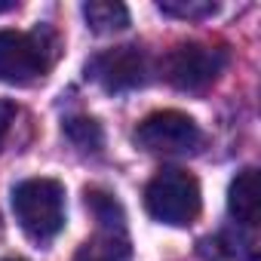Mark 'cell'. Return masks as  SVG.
<instances>
[{
	"instance_id": "6da1fadb",
	"label": "cell",
	"mask_w": 261,
	"mask_h": 261,
	"mask_svg": "<svg viewBox=\"0 0 261 261\" xmlns=\"http://www.w3.org/2000/svg\"><path fill=\"white\" fill-rule=\"evenodd\" d=\"M13 212L19 227L37 240L49 243L65 227V188L56 178H25L13 188Z\"/></svg>"
},
{
	"instance_id": "7a4b0ae2",
	"label": "cell",
	"mask_w": 261,
	"mask_h": 261,
	"mask_svg": "<svg viewBox=\"0 0 261 261\" xmlns=\"http://www.w3.org/2000/svg\"><path fill=\"white\" fill-rule=\"evenodd\" d=\"M56 34L40 25L37 31H0V80L28 86L43 77L56 59Z\"/></svg>"
},
{
	"instance_id": "3957f363",
	"label": "cell",
	"mask_w": 261,
	"mask_h": 261,
	"mask_svg": "<svg viewBox=\"0 0 261 261\" xmlns=\"http://www.w3.org/2000/svg\"><path fill=\"white\" fill-rule=\"evenodd\" d=\"M145 209L151 218L172 224V227H188L197 221L200 209H203V197H200V181L185 172V169H160L148 188H145Z\"/></svg>"
},
{
	"instance_id": "277c9868",
	"label": "cell",
	"mask_w": 261,
	"mask_h": 261,
	"mask_svg": "<svg viewBox=\"0 0 261 261\" xmlns=\"http://www.w3.org/2000/svg\"><path fill=\"white\" fill-rule=\"evenodd\" d=\"M227 65V53L218 46H203V43H178L175 49L166 53L160 71L163 80L181 92H203L218 80V74Z\"/></svg>"
},
{
	"instance_id": "5b68a950",
	"label": "cell",
	"mask_w": 261,
	"mask_h": 261,
	"mask_svg": "<svg viewBox=\"0 0 261 261\" xmlns=\"http://www.w3.org/2000/svg\"><path fill=\"white\" fill-rule=\"evenodd\" d=\"M200 139V126L181 111H154L136 126V145L151 154H188Z\"/></svg>"
},
{
	"instance_id": "8992f818",
	"label": "cell",
	"mask_w": 261,
	"mask_h": 261,
	"mask_svg": "<svg viewBox=\"0 0 261 261\" xmlns=\"http://www.w3.org/2000/svg\"><path fill=\"white\" fill-rule=\"evenodd\" d=\"M151 65L139 46H114L89 59L86 77L98 83L105 92H129L148 83Z\"/></svg>"
},
{
	"instance_id": "52a82bcc",
	"label": "cell",
	"mask_w": 261,
	"mask_h": 261,
	"mask_svg": "<svg viewBox=\"0 0 261 261\" xmlns=\"http://www.w3.org/2000/svg\"><path fill=\"white\" fill-rule=\"evenodd\" d=\"M227 212L246 224V227H255L258 218H261V185H258V169H243L237 172V178L230 181L227 188Z\"/></svg>"
},
{
	"instance_id": "ba28073f",
	"label": "cell",
	"mask_w": 261,
	"mask_h": 261,
	"mask_svg": "<svg viewBox=\"0 0 261 261\" xmlns=\"http://www.w3.org/2000/svg\"><path fill=\"white\" fill-rule=\"evenodd\" d=\"M74 261H133V249H129L126 233L101 230L77 249Z\"/></svg>"
},
{
	"instance_id": "9c48e42d",
	"label": "cell",
	"mask_w": 261,
	"mask_h": 261,
	"mask_svg": "<svg viewBox=\"0 0 261 261\" xmlns=\"http://www.w3.org/2000/svg\"><path fill=\"white\" fill-rule=\"evenodd\" d=\"M80 13L89 31L95 34H117L129 28V10L123 4H114V0H89V4H83Z\"/></svg>"
},
{
	"instance_id": "30bf717a",
	"label": "cell",
	"mask_w": 261,
	"mask_h": 261,
	"mask_svg": "<svg viewBox=\"0 0 261 261\" xmlns=\"http://www.w3.org/2000/svg\"><path fill=\"white\" fill-rule=\"evenodd\" d=\"M86 206H89L92 215L98 218L101 230H117V233L126 230V224H123V209H120V203H117L108 191H98V188L86 191Z\"/></svg>"
},
{
	"instance_id": "8fae6325",
	"label": "cell",
	"mask_w": 261,
	"mask_h": 261,
	"mask_svg": "<svg viewBox=\"0 0 261 261\" xmlns=\"http://www.w3.org/2000/svg\"><path fill=\"white\" fill-rule=\"evenodd\" d=\"M65 136L80 148V151H98L105 145V133L92 117H71L65 120Z\"/></svg>"
},
{
	"instance_id": "7c38bea8",
	"label": "cell",
	"mask_w": 261,
	"mask_h": 261,
	"mask_svg": "<svg viewBox=\"0 0 261 261\" xmlns=\"http://www.w3.org/2000/svg\"><path fill=\"white\" fill-rule=\"evenodd\" d=\"M160 13L175 16V19H188V22H200L218 13V4H209V0H160L157 4Z\"/></svg>"
},
{
	"instance_id": "4fadbf2b",
	"label": "cell",
	"mask_w": 261,
	"mask_h": 261,
	"mask_svg": "<svg viewBox=\"0 0 261 261\" xmlns=\"http://www.w3.org/2000/svg\"><path fill=\"white\" fill-rule=\"evenodd\" d=\"M13 120H16V105L10 98H0V142H4V136L10 133Z\"/></svg>"
},
{
	"instance_id": "5bb4252c",
	"label": "cell",
	"mask_w": 261,
	"mask_h": 261,
	"mask_svg": "<svg viewBox=\"0 0 261 261\" xmlns=\"http://www.w3.org/2000/svg\"><path fill=\"white\" fill-rule=\"evenodd\" d=\"M19 4H16V0H0V16H4V13H13Z\"/></svg>"
},
{
	"instance_id": "9a60e30c",
	"label": "cell",
	"mask_w": 261,
	"mask_h": 261,
	"mask_svg": "<svg viewBox=\"0 0 261 261\" xmlns=\"http://www.w3.org/2000/svg\"><path fill=\"white\" fill-rule=\"evenodd\" d=\"M4 261H22V258H4Z\"/></svg>"
},
{
	"instance_id": "2e32d148",
	"label": "cell",
	"mask_w": 261,
	"mask_h": 261,
	"mask_svg": "<svg viewBox=\"0 0 261 261\" xmlns=\"http://www.w3.org/2000/svg\"><path fill=\"white\" fill-rule=\"evenodd\" d=\"M0 233H4V221H0Z\"/></svg>"
}]
</instances>
